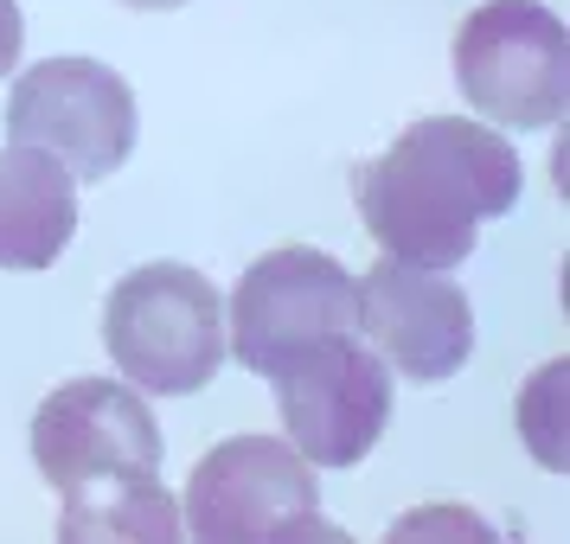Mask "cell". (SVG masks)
<instances>
[{
    "instance_id": "obj_1",
    "label": "cell",
    "mask_w": 570,
    "mask_h": 544,
    "mask_svg": "<svg viewBox=\"0 0 570 544\" xmlns=\"http://www.w3.org/2000/svg\"><path fill=\"white\" fill-rule=\"evenodd\" d=\"M353 206L385 257L455 269L474 257L481 225L519 206V155L474 116H423L353 167Z\"/></svg>"
},
{
    "instance_id": "obj_2",
    "label": "cell",
    "mask_w": 570,
    "mask_h": 544,
    "mask_svg": "<svg viewBox=\"0 0 570 544\" xmlns=\"http://www.w3.org/2000/svg\"><path fill=\"white\" fill-rule=\"evenodd\" d=\"M32 462L65 493L58 538H180V500L160 487V423L129 378H71L32 411Z\"/></svg>"
},
{
    "instance_id": "obj_3",
    "label": "cell",
    "mask_w": 570,
    "mask_h": 544,
    "mask_svg": "<svg viewBox=\"0 0 570 544\" xmlns=\"http://www.w3.org/2000/svg\"><path fill=\"white\" fill-rule=\"evenodd\" d=\"M104 353L148 397L206 390L225 346V295L186 263H141L104 295Z\"/></svg>"
},
{
    "instance_id": "obj_4",
    "label": "cell",
    "mask_w": 570,
    "mask_h": 544,
    "mask_svg": "<svg viewBox=\"0 0 570 544\" xmlns=\"http://www.w3.org/2000/svg\"><path fill=\"white\" fill-rule=\"evenodd\" d=\"M186 538L199 544H295L340 538L321 518L314 462L295 455L288 436H232L206 448L180 500Z\"/></svg>"
},
{
    "instance_id": "obj_5",
    "label": "cell",
    "mask_w": 570,
    "mask_h": 544,
    "mask_svg": "<svg viewBox=\"0 0 570 544\" xmlns=\"http://www.w3.org/2000/svg\"><path fill=\"white\" fill-rule=\"evenodd\" d=\"M455 90L481 122L551 129L570 103V32L544 0H481L455 27Z\"/></svg>"
},
{
    "instance_id": "obj_6",
    "label": "cell",
    "mask_w": 570,
    "mask_h": 544,
    "mask_svg": "<svg viewBox=\"0 0 570 544\" xmlns=\"http://www.w3.org/2000/svg\"><path fill=\"white\" fill-rule=\"evenodd\" d=\"M276 416L314 467H360L391 423V365L360 334H327L269 372Z\"/></svg>"
},
{
    "instance_id": "obj_7",
    "label": "cell",
    "mask_w": 570,
    "mask_h": 544,
    "mask_svg": "<svg viewBox=\"0 0 570 544\" xmlns=\"http://www.w3.org/2000/svg\"><path fill=\"white\" fill-rule=\"evenodd\" d=\"M135 90L97 58H46L7 90V141L71 167V180H109L135 155Z\"/></svg>"
},
{
    "instance_id": "obj_8",
    "label": "cell",
    "mask_w": 570,
    "mask_h": 544,
    "mask_svg": "<svg viewBox=\"0 0 570 544\" xmlns=\"http://www.w3.org/2000/svg\"><path fill=\"white\" fill-rule=\"evenodd\" d=\"M327 334H360V308H353V276L340 257L314 250V244H283L244 269L225 308V346L244 372L269 378L283 359Z\"/></svg>"
},
{
    "instance_id": "obj_9",
    "label": "cell",
    "mask_w": 570,
    "mask_h": 544,
    "mask_svg": "<svg viewBox=\"0 0 570 544\" xmlns=\"http://www.w3.org/2000/svg\"><path fill=\"white\" fill-rule=\"evenodd\" d=\"M353 308H360L365 346L411 385L455 378L474 353V308H468L462 288L449 283V269L379 257L353 283Z\"/></svg>"
},
{
    "instance_id": "obj_10",
    "label": "cell",
    "mask_w": 570,
    "mask_h": 544,
    "mask_svg": "<svg viewBox=\"0 0 570 544\" xmlns=\"http://www.w3.org/2000/svg\"><path fill=\"white\" fill-rule=\"evenodd\" d=\"M78 237V180L39 148L0 155V269H52Z\"/></svg>"
},
{
    "instance_id": "obj_11",
    "label": "cell",
    "mask_w": 570,
    "mask_h": 544,
    "mask_svg": "<svg viewBox=\"0 0 570 544\" xmlns=\"http://www.w3.org/2000/svg\"><path fill=\"white\" fill-rule=\"evenodd\" d=\"M20 46H27V13L20 0H0V78L20 65Z\"/></svg>"
},
{
    "instance_id": "obj_12",
    "label": "cell",
    "mask_w": 570,
    "mask_h": 544,
    "mask_svg": "<svg viewBox=\"0 0 570 544\" xmlns=\"http://www.w3.org/2000/svg\"><path fill=\"white\" fill-rule=\"evenodd\" d=\"M122 7H141V13H174V7H186V0H122Z\"/></svg>"
}]
</instances>
